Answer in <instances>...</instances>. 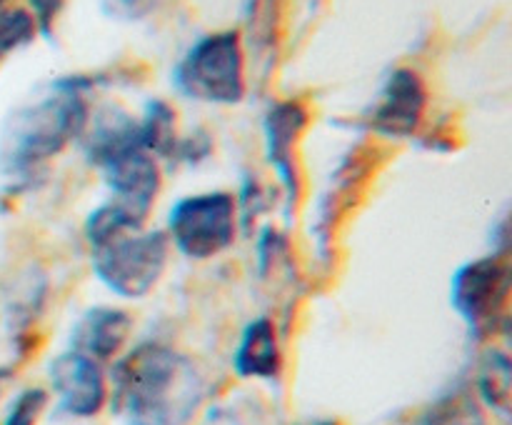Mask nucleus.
Listing matches in <instances>:
<instances>
[{"instance_id": "obj_12", "label": "nucleus", "mask_w": 512, "mask_h": 425, "mask_svg": "<svg viewBox=\"0 0 512 425\" xmlns=\"http://www.w3.org/2000/svg\"><path fill=\"white\" fill-rule=\"evenodd\" d=\"M233 365L240 378L270 380L280 373L278 338H275V325L268 318L253 320L243 330Z\"/></svg>"}, {"instance_id": "obj_5", "label": "nucleus", "mask_w": 512, "mask_h": 425, "mask_svg": "<svg viewBox=\"0 0 512 425\" xmlns=\"http://www.w3.org/2000/svg\"><path fill=\"white\" fill-rule=\"evenodd\" d=\"M235 220V198L230 193L188 195L170 210V240L185 258H215L233 245Z\"/></svg>"}, {"instance_id": "obj_16", "label": "nucleus", "mask_w": 512, "mask_h": 425, "mask_svg": "<svg viewBox=\"0 0 512 425\" xmlns=\"http://www.w3.org/2000/svg\"><path fill=\"white\" fill-rule=\"evenodd\" d=\"M35 30H38V25H35L30 10L10 8L0 0V63L10 53L28 45L35 38Z\"/></svg>"}, {"instance_id": "obj_13", "label": "nucleus", "mask_w": 512, "mask_h": 425, "mask_svg": "<svg viewBox=\"0 0 512 425\" xmlns=\"http://www.w3.org/2000/svg\"><path fill=\"white\" fill-rule=\"evenodd\" d=\"M140 140L150 155H173L175 145V113L163 100H150L140 120Z\"/></svg>"}, {"instance_id": "obj_1", "label": "nucleus", "mask_w": 512, "mask_h": 425, "mask_svg": "<svg viewBox=\"0 0 512 425\" xmlns=\"http://www.w3.org/2000/svg\"><path fill=\"white\" fill-rule=\"evenodd\" d=\"M193 360L163 343H143L113 370V410L128 425H185L203 400Z\"/></svg>"}, {"instance_id": "obj_4", "label": "nucleus", "mask_w": 512, "mask_h": 425, "mask_svg": "<svg viewBox=\"0 0 512 425\" xmlns=\"http://www.w3.org/2000/svg\"><path fill=\"white\" fill-rule=\"evenodd\" d=\"M173 83L185 98L213 105H235L245 95V65L233 30L200 38L175 65Z\"/></svg>"}, {"instance_id": "obj_18", "label": "nucleus", "mask_w": 512, "mask_h": 425, "mask_svg": "<svg viewBox=\"0 0 512 425\" xmlns=\"http://www.w3.org/2000/svg\"><path fill=\"white\" fill-rule=\"evenodd\" d=\"M30 3V15H33L35 25L43 35H50V28H53L55 18L63 10L65 0H28Z\"/></svg>"}, {"instance_id": "obj_17", "label": "nucleus", "mask_w": 512, "mask_h": 425, "mask_svg": "<svg viewBox=\"0 0 512 425\" xmlns=\"http://www.w3.org/2000/svg\"><path fill=\"white\" fill-rule=\"evenodd\" d=\"M45 403H48V395L40 388H28L23 393L15 395V400L10 403L8 413H5L3 423L0 425H35L38 423L40 413H43Z\"/></svg>"}, {"instance_id": "obj_2", "label": "nucleus", "mask_w": 512, "mask_h": 425, "mask_svg": "<svg viewBox=\"0 0 512 425\" xmlns=\"http://www.w3.org/2000/svg\"><path fill=\"white\" fill-rule=\"evenodd\" d=\"M80 78L50 85L45 95L8 115L0 130V173L28 180L45 160L55 158L88 125V105Z\"/></svg>"}, {"instance_id": "obj_10", "label": "nucleus", "mask_w": 512, "mask_h": 425, "mask_svg": "<svg viewBox=\"0 0 512 425\" xmlns=\"http://www.w3.org/2000/svg\"><path fill=\"white\" fill-rule=\"evenodd\" d=\"M133 320L125 310L98 305V308L85 310L78 323L70 330V350L80 355H88L95 363L113 360L120 348L128 340Z\"/></svg>"}, {"instance_id": "obj_15", "label": "nucleus", "mask_w": 512, "mask_h": 425, "mask_svg": "<svg viewBox=\"0 0 512 425\" xmlns=\"http://www.w3.org/2000/svg\"><path fill=\"white\" fill-rule=\"evenodd\" d=\"M420 425H485V418L478 400L468 390H455V393L440 398L425 413Z\"/></svg>"}, {"instance_id": "obj_7", "label": "nucleus", "mask_w": 512, "mask_h": 425, "mask_svg": "<svg viewBox=\"0 0 512 425\" xmlns=\"http://www.w3.org/2000/svg\"><path fill=\"white\" fill-rule=\"evenodd\" d=\"M48 380L60 410L70 418H93L108 403V383L100 363L75 350L60 353L48 365Z\"/></svg>"}, {"instance_id": "obj_21", "label": "nucleus", "mask_w": 512, "mask_h": 425, "mask_svg": "<svg viewBox=\"0 0 512 425\" xmlns=\"http://www.w3.org/2000/svg\"><path fill=\"white\" fill-rule=\"evenodd\" d=\"M10 378H13V370L3 368V365H0V393H3V388L8 385Z\"/></svg>"}, {"instance_id": "obj_6", "label": "nucleus", "mask_w": 512, "mask_h": 425, "mask_svg": "<svg viewBox=\"0 0 512 425\" xmlns=\"http://www.w3.org/2000/svg\"><path fill=\"white\" fill-rule=\"evenodd\" d=\"M510 295V270L498 258H480L475 263L463 265L453 275V300L460 318L475 333L493 330L495 320L503 313Z\"/></svg>"}, {"instance_id": "obj_8", "label": "nucleus", "mask_w": 512, "mask_h": 425, "mask_svg": "<svg viewBox=\"0 0 512 425\" xmlns=\"http://www.w3.org/2000/svg\"><path fill=\"white\" fill-rule=\"evenodd\" d=\"M100 170L113 190L110 200L125 205L130 213L145 220L160 190V170L153 155L138 145L110 158L108 163L100 165Z\"/></svg>"}, {"instance_id": "obj_14", "label": "nucleus", "mask_w": 512, "mask_h": 425, "mask_svg": "<svg viewBox=\"0 0 512 425\" xmlns=\"http://www.w3.org/2000/svg\"><path fill=\"white\" fill-rule=\"evenodd\" d=\"M478 388L480 398L490 405L498 413L508 415L510 408V360L505 358V353H493L485 355L483 365H480L478 373Z\"/></svg>"}, {"instance_id": "obj_20", "label": "nucleus", "mask_w": 512, "mask_h": 425, "mask_svg": "<svg viewBox=\"0 0 512 425\" xmlns=\"http://www.w3.org/2000/svg\"><path fill=\"white\" fill-rule=\"evenodd\" d=\"M203 425H243V423H240V420L235 418V413H230V410L215 408V410H210Z\"/></svg>"}, {"instance_id": "obj_11", "label": "nucleus", "mask_w": 512, "mask_h": 425, "mask_svg": "<svg viewBox=\"0 0 512 425\" xmlns=\"http://www.w3.org/2000/svg\"><path fill=\"white\" fill-rule=\"evenodd\" d=\"M308 113L300 103H278L270 108L265 118V143H268V160L278 170L280 180L285 183L288 193H295V173H293V143L305 128Z\"/></svg>"}, {"instance_id": "obj_3", "label": "nucleus", "mask_w": 512, "mask_h": 425, "mask_svg": "<svg viewBox=\"0 0 512 425\" xmlns=\"http://www.w3.org/2000/svg\"><path fill=\"white\" fill-rule=\"evenodd\" d=\"M90 263L100 283L120 298H143L168 265V238L108 213H90L85 223Z\"/></svg>"}, {"instance_id": "obj_19", "label": "nucleus", "mask_w": 512, "mask_h": 425, "mask_svg": "<svg viewBox=\"0 0 512 425\" xmlns=\"http://www.w3.org/2000/svg\"><path fill=\"white\" fill-rule=\"evenodd\" d=\"M155 5V0H113V10L123 18L135 20V18H143L150 8Z\"/></svg>"}, {"instance_id": "obj_9", "label": "nucleus", "mask_w": 512, "mask_h": 425, "mask_svg": "<svg viewBox=\"0 0 512 425\" xmlns=\"http://www.w3.org/2000/svg\"><path fill=\"white\" fill-rule=\"evenodd\" d=\"M425 83L413 70H395L370 115V128L388 138H405L420 125L425 113Z\"/></svg>"}, {"instance_id": "obj_22", "label": "nucleus", "mask_w": 512, "mask_h": 425, "mask_svg": "<svg viewBox=\"0 0 512 425\" xmlns=\"http://www.w3.org/2000/svg\"><path fill=\"white\" fill-rule=\"evenodd\" d=\"M255 3H258V0H245V10H248V13H250V10L255 8Z\"/></svg>"}]
</instances>
